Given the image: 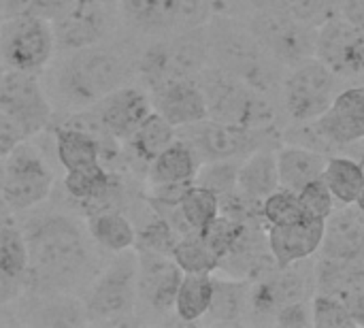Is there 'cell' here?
I'll use <instances>...</instances> for the list:
<instances>
[{"label": "cell", "mask_w": 364, "mask_h": 328, "mask_svg": "<svg viewBox=\"0 0 364 328\" xmlns=\"http://www.w3.org/2000/svg\"><path fill=\"white\" fill-rule=\"evenodd\" d=\"M311 312H314V327L316 328H354L358 327L350 310L328 297V295H314L311 299Z\"/></svg>", "instance_id": "ab89813d"}, {"label": "cell", "mask_w": 364, "mask_h": 328, "mask_svg": "<svg viewBox=\"0 0 364 328\" xmlns=\"http://www.w3.org/2000/svg\"><path fill=\"white\" fill-rule=\"evenodd\" d=\"M179 237L181 235L149 207V218L141 222L136 228V250H149L171 256Z\"/></svg>", "instance_id": "8d00e7d4"}, {"label": "cell", "mask_w": 364, "mask_h": 328, "mask_svg": "<svg viewBox=\"0 0 364 328\" xmlns=\"http://www.w3.org/2000/svg\"><path fill=\"white\" fill-rule=\"evenodd\" d=\"M245 26L258 38V43L284 66H294L303 60L316 55L318 45V26L256 9Z\"/></svg>", "instance_id": "7c38bea8"}, {"label": "cell", "mask_w": 364, "mask_h": 328, "mask_svg": "<svg viewBox=\"0 0 364 328\" xmlns=\"http://www.w3.org/2000/svg\"><path fill=\"white\" fill-rule=\"evenodd\" d=\"M53 169L30 139L21 141L4 158L2 199L9 213H28L43 207L53 194Z\"/></svg>", "instance_id": "9c48e42d"}, {"label": "cell", "mask_w": 364, "mask_h": 328, "mask_svg": "<svg viewBox=\"0 0 364 328\" xmlns=\"http://www.w3.org/2000/svg\"><path fill=\"white\" fill-rule=\"evenodd\" d=\"M260 218L262 222L269 226H282V224H290L296 220L305 218V211L301 207L299 194L288 190V188H277L275 192H271L262 205H260Z\"/></svg>", "instance_id": "74e56055"}, {"label": "cell", "mask_w": 364, "mask_h": 328, "mask_svg": "<svg viewBox=\"0 0 364 328\" xmlns=\"http://www.w3.org/2000/svg\"><path fill=\"white\" fill-rule=\"evenodd\" d=\"M154 111L168 120L175 128L190 126L209 117V107L198 79H168L149 90Z\"/></svg>", "instance_id": "d6986e66"}, {"label": "cell", "mask_w": 364, "mask_h": 328, "mask_svg": "<svg viewBox=\"0 0 364 328\" xmlns=\"http://www.w3.org/2000/svg\"><path fill=\"white\" fill-rule=\"evenodd\" d=\"M21 141H26L21 128L4 111H0V158H6Z\"/></svg>", "instance_id": "7bdbcfd3"}, {"label": "cell", "mask_w": 364, "mask_h": 328, "mask_svg": "<svg viewBox=\"0 0 364 328\" xmlns=\"http://www.w3.org/2000/svg\"><path fill=\"white\" fill-rule=\"evenodd\" d=\"M13 307L17 312V324L55 328L90 324L79 295H38L26 290Z\"/></svg>", "instance_id": "ac0fdd59"}, {"label": "cell", "mask_w": 364, "mask_h": 328, "mask_svg": "<svg viewBox=\"0 0 364 328\" xmlns=\"http://www.w3.org/2000/svg\"><path fill=\"white\" fill-rule=\"evenodd\" d=\"M4 73H6V66H4V64H2V60H0V81H2Z\"/></svg>", "instance_id": "f907efd6"}, {"label": "cell", "mask_w": 364, "mask_h": 328, "mask_svg": "<svg viewBox=\"0 0 364 328\" xmlns=\"http://www.w3.org/2000/svg\"><path fill=\"white\" fill-rule=\"evenodd\" d=\"M301 207L305 211L307 218H316V220H328L335 213V196L328 190V186L324 184V179H316L311 184H307L303 190L296 192Z\"/></svg>", "instance_id": "60d3db41"}, {"label": "cell", "mask_w": 364, "mask_h": 328, "mask_svg": "<svg viewBox=\"0 0 364 328\" xmlns=\"http://www.w3.org/2000/svg\"><path fill=\"white\" fill-rule=\"evenodd\" d=\"M213 299V273H183L173 314L186 322L194 324L205 318Z\"/></svg>", "instance_id": "f546056e"}, {"label": "cell", "mask_w": 364, "mask_h": 328, "mask_svg": "<svg viewBox=\"0 0 364 328\" xmlns=\"http://www.w3.org/2000/svg\"><path fill=\"white\" fill-rule=\"evenodd\" d=\"M196 79L205 92L211 120L250 128L273 126L275 109L267 94L254 90L215 64H209Z\"/></svg>", "instance_id": "8992f818"}, {"label": "cell", "mask_w": 364, "mask_h": 328, "mask_svg": "<svg viewBox=\"0 0 364 328\" xmlns=\"http://www.w3.org/2000/svg\"><path fill=\"white\" fill-rule=\"evenodd\" d=\"M324 184L333 192L335 201L350 207L356 203L358 192L364 184V164L358 162L352 156H331L326 160L324 173H322Z\"/></svg>", "instance_id": "4dcf8cb0"}, {"label": "cell", "mask_w": 364, "mask_h": 328, "mask_svg": "<svg viewBox=\"0 0 364 328\" xmlns=\"http://www.w3.org/2000/svg\"><path fill=\"white\" fill-rule=\"evenodd\" d=\"M70 2L73 0H32V11L47 19H55Z\"/></svg>", "instance_id": "bcb514c9"}, {"label": "cell", "mask_w": 364, "mask_h": 328, "mask_svg": "<svg viewBox=\"0 0 364 328\" xmlns=\"http://www.w3.org/2000/svg\"><path fill=\"white\" fill-rule=\"evenodd\" d=\"M58 51L51 19L26 11L0 23V60L6 70L41 75Z\"/></svg>", "instance_id": "ba28073f"}, {"label": "cell", "mask_w": 364, "mask_h": 328, "mask_svg": "<svg viewBox=\"0 0 364 328\" xmlns=\"http://www.w3.org/2000/svg\"><path fill=\"white\" fill-rule=\"evenodd\" d=\"M128 79L130 66L126 58L117 49L96 43L66 51L55 66L53 90L64 107L81 111L94 107L100 98L126 85Z\"/></svg>", "instance_id": "7a4b0ae2"}, {"label": "cell", "mask_w": 364, "mask_h": 328, "mask_svg": "<svg viewBox=\"0 0 364 328\" xmlns=\"http://www.w3.org/2000/svg\"><path fill=\"white\" fill-rule=\"evenodd\" d=\"M316 292L341 301L356 324H364V260L322 258L316 265Z\"/></svg>", "instance_id": "ffe728a7"}, {"label": "cell", "mask_w": 364, "mask_h": 328, "mask_svg": "<svg viewBox=\"0 0 364 328\" xmlns=\"http://www.w3.org/2000/svg\"><path fill=\"white\" fill-rule=\"evenodd\" d=\"M247 233H250V222H243L222 211L205 231H200L203 239L207 241L211 252L218 256L220 265L226 256H230L237 250V245L245 239Z\"/></svg>", "instance_id": "e575fe53"}, {"label": "cell", "mask_w": 364, "mask_h": 328, "mask_svg": "<svg viewBox=\"0 0 364 328\" xmlns=\"http://www.w3.org/2000/svg\"><path fill=\"white\" fill-rule=\"evenodd\" d=\"M322 258L364 260V213L358 209L335 211L326 220L322 239Z\"/></svg>", "instance_id": "603a6c76"}, {"label": "cell", "mask_w": 364, "mask_h": 328, "mask_svg": "<svg viewBox=\"0 0 364 328\" xmlns=\"http://www.w3.org/2000/svg\"><path fill=\"white\" fill-rule=\"evenodd\" d=\"M239 166L241 160H213V162H203L196 175L198 186H205L213 190L220 201L237 192V177H239Z\"/></svg>", "instance_id": "f35d334b"}, {"label": "cell", "mask_w": 364, "mask_h": 328, "mask_svg": "<svg viewBox=\"0 0 364 328\" xmlns=\"http://www.w3.org/2000/svg\"><path fill=\"white\" fill-rule=\"evenodd\" d=\"M337 15L364 28V0H335Z\"/></svg>", "instance_id": "f6af8a7d"}, {"label": "cell", "mask_w": 364, "mask_h": 328, "mask_svg": "<svg viewBox=\"0 0 364 328\" xmlns=\"http://www.w3.org/2000/svg\"><path fill=\"white\" fill-rule=\"evenodd\" d=\"M326 231V220L303 218L282 226L267 228L269 252L275 258V267H288L292 263L311 258L320 252Z\"/></svg>", "instance_id": "44dd1931"}, {"label": "cell", "mask_w": 364, "mask_h": 328, "mask_svg": "<svg viewBox=\"0 0 364 328\" xmlns=\"http://www.w3.org/2000/svg\"><path fill=\"white\" fill-rule=\"evenodd\" d=\"M0 269L28 284V271H30L28 241L21 224L9 216L0 224Z\"/></svg>", "instance_id": "1f68e13d"}, {"label": "cell", "mask_w": 364, "mask_h": 328, "mask_svg": "<svg viewBox=\"0 0 364 328\" xmlns=\"http://www.w3.org/2000/svg\"><path fill=\"white\" fill-rule=\"evenodd\" d=\"M279 188L277 171V149L262 147L241 160L237 192L252 205H262V201Z\"/></svg>", "instance_id": "cb8c5ba5"}, {"label": "cell", "mask_w": 364, "mask_h": 328, "mask_svg": "<svg viewBox=\"0 0 364 328\" xmlns=\"http://www.w3.org/2000/svg\"><path fill=\"white\" fill-rule=\"evenodd\" d=\"M175 139H177V128L168 120H164L158 111H151L143 120V124L134 130V134L126 141V147L132 158H136L143 164H149Z\"/></svg>", "instance_id": "f1b7e54d"}, {"label": "cell", "mask_w": 364, "mask_h": 328, "mask_svg": "<svg viewBox=\"0 0 364 328\" xmlns=\"http://www.w3.org/2000/svg\"><path fill=\"white\" fill-rule=\"evenodd\" d=\"M203 160L190 143L175 139L158 158L147 164V184L149 186H177L194 184Z\"/></svg>", "instance_id": "d4e9b609"}, {"label": "cell", "mask_w": 364, "mask_h": 328, "mask_svg": "<svg viewBox=\"0 0 364 328\" xmlns=\"http://www.w3.org/2000/svg\"><path fill=\"white\" fill-rule=\"evenodd\" d=\"M211 64V45L207 23L194 30L168 34L151 43L136 62V70L147 90L179 77L196 79Z\"/></svg>", "instance_id": "5b68a950"}, {"label": "cell", "mask_w": 364, "mask_h": 328, "mask_svg": "<svg viewBox=\"0 0 364 328\" xmlns=\"http://www.w3.org/2000/svg\"><path fill=\"white\" fill-rule=\"evenodd\" d=\"M250 310V286L241 277H220L213 273V299L205 314L207 324H239Z\"/></svg>", "instance_id": "83f0119b"}, {"label": "cell", "mask_w": 364, "mask_h": 328, "mask_svg": "<svg viewBox=\"0 0 364 328\" xmlns=\"http://www.w3.org/2000/svg\"><path fill=\"white\" fill-rule=\"evenodd\" d=\"M124 21L145 34H177L213 19L209 0H117Z\"/></svg>", "instance_id": "8fae6325"}, {"label": "cell", "mask_w": 364, "mask_h": 328, "mask_svg": "<svg viewBox=\"0 0 364 328\" xmlns=\"http://www.w3.org/2000/svg\"><path fill=\"white\" fill-rule=\"evenodd\" d=\"M275 324L279 327H314V312H311V301H296V303H288L284 305L277 316H275Z\"/></svg>", "instance_id": "b9f144b4"}, {"label": "cell", "mask_w": 364, "mask_h": 328, "mask_svg": "<svg viewBox=\"0 0 364 328\" xmlns=\"http://www.w3.org/2000/svg\"><path fill=\"white\" fill-rule=\"evenodd\" d=\"M341 77H337L316 55L303 60L284 75L282 81V105L292 122L318 120L341 92Z\"/></svg>", "instance_id": "30bf717a"}, {"label": "cell", "mask_w": 364, "mask_h": 328, "mask_svg": "<svg viewBox=\"0 0 364 328\" xmlns=\"http://www.w3.org/2000/svg\"><path fill=\"white\" fill-rule=\"evenodd\" d=\"M28 241V292L83 295L100 271L98 248L85 224L68 211L32 209L19 222Z\"/></svg>", "instance_id": "6da1fadb"}, {"label": "cell", "mask_w": 364, "mask_h": 328, "mask_svg": "<svg viewBox=\"0 0 364 328\" xmlns=\"http://www.w3.org/2000/svg\"><path fill=\"white\" fill-rule=\"evenodd\" d=\"M254 9L288 15L314 26L324 23L333 17L335 0H250Z\"/></svg>", "instance_id": "d590c367"}, {"label": "cell", "mask_w": 364, "mask_h": 328, "mask_svg": "<svg viewBox=\"0 0 364 328\" xmlns=\"http://www.w3.org/2000/svg\"><path fill=\"white\" fill-rule=\"evenodd\" d=\"M139 252V277L136 310L143 307L149 314L166 316L175 310V297L183 277V271L168 254L136 250Z\"/></svg>", "instance_id": "9a60e30c"}, {"label": "cell", "mask_w": 364, "mask_h": 328, "mask_svg": "<svg viewBox=\"0 0 364 328\" xmlns=\"http://www.w3.org/2000/svg\"><path fill=\"white\" fill-rule=\"evenodd\" d=\"M0 23H2V15H0Z\"/></svg>", "instance_id": "f5cc1de1"}, {"label": "cell", "mask_w": 364, "mask_h": 328, "mask_svg": "<svg viewBox=\"0 0 364 328\" xmlns=\"http://www.w3.org/2000/svg\"><path fill=\"white\" fill-rule=\"evenodd\" d=\"M316 58L341 79L364 77V28L333 15L318 26Z\"/></svg>", "instance_id": "5bb4252c"}, {"label": "cell", "mask_w": 364, "mask_h": 328, "mask_svg": "<svg viewBox=\"0 0 364 328\" xmlns=\"http://www.w3.org/2000/svg\"><path fill=\"white\" fill-rule=\"evenodd\" d=\"M26 290H28V284L23 280L13 277L0 269V307L13 305Z\"/></svg>", "instance_id": "ee69618b"}, {"label": "cell", "mask_w": 364, "mask_h": 328, "mask_svg": "<svg viewBox=\"0 0 364 328\" xmlns=\"http://www.w3.org/2000/svg\"><path fill=\"white\" fill-rule=\"evenodd\" d=\"M177 137L190 143L203 162L243 160L262 147H277L282 141V134L273 126L250 128L211 117L177 128Z\"/></svg>", "instance_id": "52a82bcc"}, {"label": "cell", "mask_w": 364, "mask_h": 328, "mask_svg": "<svg viewBox=\"0 0 364 328\" xmlns=\"http://www.w3.org/2000/svg\"><path fill=\"white\" fill-rule=\"evenodd\" d=\"M6 216H9V213H0V224H2V220H4Z\"/></svg>", "instance_id": "816d5d0a"}, {"label": "cell", "mask_w": 364, "mask_h": 328, "mask_svg": "<svg viewBox=\"0 0 364 328\" xmlns=\"http://www.w3.org/2000/svg\"><path fill=\"white\" fill-rule=\"evenodd\" d=\"M356 209L360 211V213H364V184H363V188H360V192H358V199H356Z\"/></svg>", "instance_id": "681fc988"}, {"label": "cell", "mask_w": 364, "mask_h": 328, "mask_svg": "<svg viewBox=\"0 0 364 328\" xmlns=\"http://www.w3.org/2000/svg\"><path fill=\"white\" fill-rule=\"evenodd\" d=\"M139 252L126 250L100 267L94 280L83 290V305L90 324H119L136 312L139 292Z\"/></svg>", "instance_id": "277c9868"}, {"label": "cell", "mask_w": 364, "mask_h": 328, "mask_svg": "<svg viewBox=\"0 0 364 328\" xmlns=\"http://www.w3.org/2000/svg\"><path fill=\"white\" fill-rule=\"evenodd\" d=\"M0 111H4L26 139L38 137L53 122V100L41 83V75L6 70L0 81Z\"/></svg>", "instance_id": "4fadbf2b"}, {"label": "cell", "mask_w": 364, "mask_h": 328, "mask_svg": "<svg viewBox=\"0 0 364 328\" xmlns=\"http://www.w3.org/2000/svg\"><path fill=\"white\" fill-rule=\"evenodd\" d=\"M318 124L339 149L364 141V85L343 88Z\"/></svg>", "instance_id": "7402d4cb"}, {"label": "cell", "mask_w": 364, "mask_h": 328, "mask_svg": "<svg viewBox=\"0 0 364 328\" xmlns=\"http://www.w3.org/2000/svg\"><path fill=\"white\" fill-rule=\"evenodd\" d=\"M26 11H32V0H0V15H2V19L11 17V15L26 13Z\"/></svg>", "instance_id": "7dc6e473"}, {"label": "cell", "mask_w": 364, "mask_h": 328, "mask_svg": "<svg viewBox=\"0 0 364 328\" xmlns=\"http://www.w3.org/2000/svg\"><path fill=\"white\" fill-rule=\"evenodd\" d=\"M363 81H364V77H363Z\"/></svg>", "instance_id": "db71d44e"}, {"label": "cell", "mask_w": 364, "mask_h": 328, "mask_svg": "<svg viewBox=\"0 0 364 328\" xmlns=\"http://www.w3.org/2000/svg\"><path fill=\"white\" fill-rule=\"evenodd\" d=\"M51 23L60 51L102 43L111 30L109 0H73Z\"/></svg>", "instance_id": "2e32d148"}, {"label": "cell", "mask_w": 364, "mask_h": 328, "mask_svg": "<svg viewBox=\"0 0 364 328\" xmlns=\"http://www.w3.org/2000/svg\"><path fill=\"white\" fill-rule=\"evenodd\" d=\"M2 184H4V158H0V213H9L2 199Z\"/></svg>", "instance_id": "c3c4849f"}, {"label": "cell", "mask_w": 364, "mask_h": 328, "mask_svg": "<svg viewBox=\"0 0 364 328\" xmlns=\"http://www.w3.org/2000/svg\"><path fill=\"white\" fill-rule=\"evenodd\" d=\"M171 256L183 273H218L220 271L218 256L211 252L203 235L196 231L181 235Z\"/></svg>", "instance_id": "d6a6232c"}, {"label": "cell", "mask_w": 364, "mask_h": 328, "mask_svg": "<svg viewBox=\"0 0 364 328\" xmlns=\"http://www.w3.org/2000/svg\"><path fill=\"white\" fill-rule=\"evenodd\" d=\"M181 216L190 231H205L220 216V196L198 184H192L179 201Z\"/></svg>", "instance_id": "836d02e7"}, {"label": "cell", "mask_w": 364, "mask_h": 328, "mask_svg": "<svg viewBox=\"0 0 364 328\" xmlns=\"http://www.w3.org/2000/svg\"><path fill=\"white\" fill-rule=\"evenodd\" d=\"M92 111L109 137H113L117 143H126L143 124V120L154 111V105L149 90L126 83L100 98Z\"/></svg>", "instance_id": "e0dca14e"}, {"label": "cell", "mask_w": 364, "mask_h": 328, "mask_svg": "<svg viewBox=\"0 0 364 328\" xmlns=\"http://www.w3.org/2000/svg\"><path fill=\"white\" fill-rule=\"evenodd\" d=\"M328 156L301 147L284 143L277 149V171H279V186L288 188L292 192L303 190L307 184L322 179L324 166Z\"/></svg>", "instance_id": "4316f807"}, {"label": "cell", "mask_w": 364, "mask_h": 328, "mask_svg": "<svg viewBox=\"0 0 364 328\" xmlns=\"http://www.w3.org/2000/svg\"><path fill=\"white\" fill-rule=\"evenodd\" d=\"M211 64L245 81L262 94L282 90L286 66L279 64L250 32V28L237 19H211L207 23Z\"/></svg>", "instance_id": "3957f363"}, {"label": "cell", "mask_w": 364, "mask_h": 328, "mask_svg": "<svg viewBox=\"0 0 364 328\" xmlns=\"http://www.w3.org/2000/svg\"><path fill=\"white\" fill-rule=\"evenodd\" d=\"M85 228L98 250L119 254L136 248V226L122 209H100L85 216Z\"/></svg>", "instance_id": "484cf974"}]
</instances>
